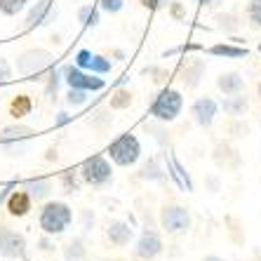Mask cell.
I'll return each instance as SVG.
<instances>
[{"label":"cell","mask_w":261,"mask_h":261,"mask_svg":"<svg viewBox=\"0 0 261 261\" xmlns=\"http://www.w3.org/2000/svg\"><path fill=\"white\" fill-rule=\"evenodd\" d=\"M33 109H36V103H33V99H31V94H17V97L10 99V103H7V113H10V118L12 120H24V118H29L31 113H33Z\"/></svg>","instance_id":"ffe728a7"},{"label":"cell","mask_w":261,"mask_h":261,"mask_svg":"<svg viewBox=\"0 0 261 261\" xmlns=\"http://www.w3.org/2000/svg\"><path fill=\"white\" fill-rule=\"evenodd\" d=\"M87 125H90L92 129H99V132H103V129H111V125H113L111 109H97V111H92L90 118H87Z\"/></svg>","instance_id":"f546056e"},{"label":"cell","mask_w":261,"mask_h":261,"mask_svg":"<svg viewBox=\"0 0 261 261\" xmlns=\"http://www.w3.org/2000/svg\"><path fill=\"white\" fill-rule=\"evenodd\" d=\"M83 71H90V73H94V75H109V73L113 71V61H111L106 55L92 52L90 61H87V66L83 68Z\"/></svg>","instance_id":"4316f807"},{"label":"cell","mask_w":261,"mask_h":261,"mask_svg":"<svg viewBox=\"0 0 261 261\" xmlns=\"http://www.w3.org/2000/svg\"><path fill=\"white\" fill-rule=\"evenodd\" d=\"M57 17H59V10L55 7L52 0H38L33 5L29 7L24 19V29L26 31H36V29H43V26L55 24Z\"/></svg>","instance_id":"9c48e42d"},{"label":"cell","mask_w":261,"mask_h":261,"mask_svg":"<svg viewBox=\"0 0 261 261\" xmlns=\"http://www.w3.org/2000/svg\"><path fill=\"white\" fill-rule=\"evenodd\" d=\"M5 207H7V214H10V217L21 219L33 210V198L29 195L26 189H14L12 193H10V198L5 200Z\"/></svg>","instance_id":"9a60e30c"},{"label":"cell","mask_w":261,"mask_h":261,"mask_svg":"<svg viewBox=\"0 0 261 261\" xmlns=\"http://www.w3.org/2000/svg\"><path fill=\"white\" fill-rule=\"evenodd\" d=\"M55 66V55L45 47H29L17 55V68L19 75H24L26 80H43L47 71Z\"/></svg>","instance_id":"3957f363"},{"label":"cell","mask_w":261,"mask_h":261,"mask_svg":"<svg viewBox=\"0 0 261 261\" xmlns=\"http://www.w3.org/2000/svg\"><path fill=\"white\" fill-rule=\"evenodd\" d=\"M214 26H217L221 33L236 36L238 31L243 29V19L238 17L236 12H217L214 14Z\"/></svg>","instance_id":"7402d4cb"},{"label":"cell","mask_w":261,"mask_h":261,"mask_svg":"<svg viewBox=\"0 0 261 261\" xmlns=\"http://www.w3.org/2000/svg\"><path fill=\"white\" fill-rule=\"evenodd\" d=\"M146 129L153 132V137H155V141H158L160 148H167V146H170V132L165 129V122H160V120L146 122Z\"/></svg>","instance_id":"d6a6232c"},{"label":"cell","mask_w":261,"mask_h":261,"mask_svg":"<svg viewBox=\"0 0 261 261\" xmlns=\"http://www.w3.org/2000/svg\"><path fill=\"white\" fill-rule=\"evenodd\" d=\"M78 21L83 24V29H97V26L101 24V10H99V5H92V3L80 5L78 7Z\"/></svg>","instance_id":"d4e9b609"},{"label":"cell","mask_w":261,"mask_h":261,"mask_svg":"<svg viewBox=\"0 0 261 261\" xmlns=\"http://www.w3.org/2000/svg\"><path fill=\"white\" fill-rule=\"evenodd\" d=\"M49 238H52V236H45L43 240L38 243V245H40V249H43V252H49V249H52V243H49Z\"/></svg>","instance_id":"7dc6e473"},{"label":"cell","mask_w":261,"mask_h":261,"mask_svg":"<svg viewBox=\"0 0 261 261\" xmlns=\"http://www.w3.org/2000/svg\"><path fill=\"white\" fill-rule=\"evenodd\" d=\"M36 129L24 125L21 120H14L12 125H5L0 129V148L7 158H24L33 144Z\"/></svg>","instance_id":"7a4b0ae2"},{"label":"cell","mask_w":261,"mask_h":261,"mask_svg":"<svg viewBox=\"0 0 261 261\" xmlns=\"http://www.w3.org/2000/svg\"><path fill=\"white\" fill-rule=\"evenodd\" d=\"M24 189L33 198V202H47L52 191H55V181L49 176H31L24 181Z\"/></svg>","instance_id":"e0dca14e"},{"label":"cell","mask_w":261,"mask_h":261,"mask_svg":"<svg viewBox=\"0 0 261 261\" xmlns=\"http://www.w3.org/2000/svg\"><path fill=\"white\" fill-rule=\"evenodd\" d=\"M167 14H170L174 21H186V14H189V12H186V5H184V3L174 0V3L167 7Z\"/></svg>","instance_id":"f35d334b"},{"label":"cell","mask_w":261,"mask_h":261,"mask_svg":"<svg viewBox=\"0 0 261 261\" xmlns=\"http://www.w3.org/2000/svg\"><path fill=\"white\" fill-rule=\"evenodd\" d=\"M256 94H259V99H261V80L256 83Z\"/></svg>","instance_id":"f5cc1de1"},{"label":"cell","mask_w":261,"mask_h":261,"mask_svg":"<svg viewBox=\"0 0 261 261\" xmlns=\"http://www.w3.org/2000/svg\"><path fill=\"white\" fill-rule=\"evenodd\" d=\"M45 158H47L49 163H52V160L57 163V151H55V148H47V155H45Z\"/></svg>","instance_id":"681fc988"},{"label":"cell","mask_w":261,"mask_h":261,"mask_svg":"<svg viewBox=\"0 0 261 261\" xmlns=\"http://www.w3.org/2000/svg\"><path fill=\"white\" fill-rule=\"evenodd\" d=\"M231 125H228V127H226V132H231V137H247V132H249V127L247 125H245L243 122V118H231Z\"/></svg>","instance_id":"74e56055"},{"label":"cell","mask_w":261,"mask_h":261,"mask_svg":"<svg viewBox=\"0 0 261 261\" xmlns=\"http://www.w3.org/2000/svg\"><path fill=\"white\" fill-rule=\"evenodd\" d=\"M64 83V75H61V68H49L47 71V75H45V87H43V92H45V97L49 99V101H57L59 99V85Z\"/></svg>","instance_id":"484cf974"},{"label":"cell","mask_w":261,"mask_h":261,"mask_svg":"<svg viewBox=\"0 0 261 261\" xmlns=\"http://www.w3.org/2000/svg\"><path fill=\"white\" fill-rule=\"evenodd\" d=\"M167 174L174 179L179 189L193 191V181H191V174L184 170V165L179 163V158H176L174 153H170V158H167Z\"/></svg>","instance_id":"44dd1931"},{"label":"cell","mask_w":261,"mask_h":261,"mask_svg":"<svg viewBox=\"0 0 261 261\" xmlns=\"http://www.w3.org/2000/svg\"><path fill=\"white\" fill-rule=\"evenodd\" d=\"M106 240H109L113 247H127L134 240V228L127 221H120V219L109 221V226H106Z\"/></svg>","instance_id":"5bb4252c"},{"label":"cell","mask_w":261,"mask_h":261,"mask_svg":"<svg viewBox=\"0 0 261 261\" xmlns=\"http://www.w3.org/2000/svg\"><path fill=\"white\" fill-rule=\"evenodd\" d=\"M0 256L3 259H26V238L24 233L12 231L10 226L0 224Z\"/></svg>","instance_id":"30bf717a"},{"label":"cell","mask_w":261,"mask_h":261,"mask_svg":"<svg viewBox=\"0 0 261 261\" xmlns=\"http://www.w3.org/2000/svg\"><path fill=\"white\" fill-rule=\"evenodd\" d=\"M158 221H160V228H163L167 236H184V233H189L191 224H193V217H191V210L186 205L165 202V205L160 207Z\"/></svg>","instance_id":"52a82bcc"},{"label":"cell","mask_w":261,"mask_h":261,"mask_svg":"<svg viewBox=\"0 0 261 261\" xmlns=\"http://www.w3.org/2000/svg\"><path fill=\"white\" fill-rule=\"evenodd\" d=\"M200 45H195V43H189V45H179V47L174 49H167V52H163V59H167V57L172 55H181V52H200Z\"/></svg>","instance_id":"7bdbcfd3"},{"label":"cell","mask_w":261,"mask_h":261,"mask_svg":"<svg viewBox=\"0 0 261 261\" xmlns=\"http://www.w3.org/2000/svg\"><path fill=\"white\" fill-rule=\"evenodd\" d=\"M141 7H146V10H151V12H163V10H167V7L174 3V0H139Z\"/></svg>","instance_id":"60d3db41"},{"label":"cell","mask_w":261,"mask_h":261,"mask_svg":"<svg viewBox=\"0 0 261 261\" xmlns=\"http://www.w3.org/2000/svg\"><path fill=\"white\" fill-rule=\"evenodd\" d=\"M219 101L212 97H198L191 103V118L198 127H212L219 116Z\"/></svg>","instance_id":"4fadbf2b"},{"label":"cell","mask_w":261,"mask_h":261,"mask_svg":"<svg viewBox=\"0 0 261 261\" xmlns=\"http://www.w3.org/2000/svg\"><path fill=\"white\" fill-rule=\"evenodd\" d=\"M144 75H151V80L155 83V85H163L165 78H167V71L160 66H146L144 68Z\"/></svg>","instance_id":"b9f144b4"},{"label":"cell","mask_w":261,"mask_h":261,"mask_svg":"<svg viewBox=\"0 0 261 261\" xmlns=\"http://www.w3.org/2000/svg\"><path fill=\"white\" fill-rule=\"evenodd\" d=\"M59 184H61V189H64V193L66 195L80 193V189H83V176H80V170L78 167H68V170H64L59 174Z\"/></svg>","instance_id":"603a6c76"},{"label":"cell","mask_w":261,"mask_h":261,"mask_svg":"<svg viewBox=\"0 0 261 261\" xmlns=\"http://www.w3.org/2000/svg\"><path fill=\"white\" fill-rule=\"evenodd\" d=\"M202 261H224V259H221V256H217V254H207Z\"/></svg>","instance_id":"f907efd6"},{"label":"cell","mask_w":261,"mask_h":261,"mask_svg":"<svg viewBox=\"0 0 261 261\" xmlns=\"http://www.w3.org/2000/svg\"><path fill=\"white\" fill-rule=\"evenodd\" d=\"M113 57H116V59H125V52H122V49H113Z\"/></svg>","instance_id":"816d5d0a"},{"label":"cell","mask_w":261,"mask_h":261,"mask_svg":"<svg viewBox=\"0 0 261 261\" xmlns=\"http://www.w3.org/2000/svg\"><path fill=\"white\" fill-rule=\"evenodd\" d=\"M228 158L240 160V155H238V151L233 148V146H228V144H219L217 148H214V163H217L219 167H224V170H233L231 163H228Z\"/></svg>","instance_id":"4dcf8cb0"},{"label":"cell","mask_w":261,"mask_h":261,"mask_svg":"<svg viewBox=\"0 0 261 261\" xmlns=\"http://www.w3.org/2000/svg\"><path fill=\"white\" fill-rule=\"evenodd\" d=\"M193 3L200 7V10H212V12L224 5V0H193Z\"/></svg>","instance_id":"f6af8a7d"},{"label":"cell","mask_w":261,"mask_h":261,"mask_svg":"<svg viewBox=\"0 0 261 261\" xmlns=\"http://www.w3.org/2000/svg\"><path fill=\"white\" fill-rule=\"evenodd\" d=\"M94 221H97V217H94V210L85 207V210L80 212V228H83V233H90L92 228H94Z\"/></svg>","instance_id":"d590c367"},{"label":"cell","mask_w":261,"mask_h":261,"mask_svg":"<svg viewBox=\"0 0 261 261\" xmlns=\"http://www.w3.org/2000/svg\"><path fill=\"white\" fill-rule=\"evenodd\" d=\"M78 170L83 176V184L92 186V189H109L113 184V165H111L109 155H103V153H94V155L85 158Z\"/></svg>","instance_id":"8992f818"},{"label":"cell","mask_w":261,"mask_h":261,"mask_svg":"<svg viewBox=\"0 0 261 261\" xmlns=\"http://www.w3.org/2000/svg\"><path fill=\"white\" fill-rule=\"evenodd\" d=\"M12 75H14L12 64H10V61H7L5 57H0V87L7 85V83L12 80Z\"/></svg>","instance_id":"ab89813d"},{"label":"cell","mask_w":261,"mask_h":261,"mask_svg":"<svg viewBox=\"0 0 261 261\" xmlns=\"http://www.w3.org/2000/svg\"><path fill=\"white\" fill-rule=\"evenodd\" d=\"M221 111H224V116L228 118H245L249 113V97L245 92H238V94H228V97L221 99Z\"/></svg>","instance_id":"2e32d148"},{"label":"cell","mask_w":261,"mask_h":261,"mask_svg":"<svg viewBox=\"0 0 261 261\" xmlns=\"http://www.w3.org/2000/svg\"><path fill=\"white\" fill-rule=\"evenodd\" d=\"M125 7V0H99V10L106 14H118L122 12Z\"/></svg>","instance_id":"8d00e7d4"},{"label":"cell","mask_w":261,"mask_h":261,"mask_svg":"<svg viewBox=\"0 0 261 261\" xmlns=\"http://www.w3.org/2000/svg\"><path fill=\"white\" fill-rule=\"evenodd\" d=\"M137 176H139L141 181H165V170H163V165L158 163V158H148L144 165H141V170L137 172Z\"/></svg>","instance_id":"cb8c5ba5"},{"label":"cell","mask_w":261,"mask_h":261,"mask_svg":"<svg viewBox=\"0 0 261 261\" xmlns=\"http://www.w3.org/2000/svg\"><path fill=\"white\" fill-rule=\"evenodd\" d=\"M202 52L210 57H221V59H243L249 55V49L238 43H217L210 47H202Z\"/></svg>","instance_id":"ac0fdd59"},{"label":"cell","mask_w":261,"mask_h":261,"mask_svg":"<svg viewBox=\"0 0 261 261\" xmlns=\"http://www.w3.org/2000/svg\"><path fill=\"white\" fill-rule=\"evenodd\" d=\"M245 14H247L249 26L261 31V0H249L247 7H245Z\"/></svg>","instance_id":"836d02e7"},{"label":"cell","mask_w":261,"mask_h":261,"mask_svg":"<svg viewBox=\"0 0 261 261\" xmlns=\"http://www.w3.org/2000/svg\"><path fill=\"white\" fill-rule=\"evenodd\" d=\"M217 90L228 97V94H238V92H245V78L243 73L238 71H226L217 75Z\"/></svg>","instance_id":"d6986e66"},{"label":"cell","mask_w":261,"mask_h":261,"mask_svg":"<svg viewBox=\"0 0 261 261\" xmlns=\"http://www.w3.org/2000/svg\"><path fill=\"white\" fill-rule=\"evenodd\" d=\"M17 189V181H10L7 186H3V191H0V202H5L7 198H10V193Z\"/></svg>","instance_id":"bcb514c9"},{"label":"cell","mask_w":261,"mask_h":261,"mask_svg":"<svg viewBox=\"0 0 261 261\" xmlns=\"http://www.w3.org/2000/svg\"><path fill=\"white\" fill-rule=\"evenodd\" d=\"M87 101H90V92L75 90V87H68L66 90V103L71 109H80V106H85Z\"/></svg>","instance_id":"e575fe53"},{"label":"cell","mask_w":261,"mask_h":261,"mask_svg":"<svg viewBox=\"0 0 261 261\" xmlns=\"http://www.w3.org/2000/svg\"><path fill=\"white\" fill-rule=\"evenodd\" d=\"M71 120H73V116L68 111H57L55 113V127H66Z\"/></svg>","instance_id":"ee69618b"},{"label":"cell","mask_w":261,"mask_h":261,"mask_svg":"<svg viewBox=\"0 0 261 261\" xmlns=\"http://www.w3.org/2000/svg\"><path fill=\"white\" fill-rule=\"evenodd\" d=\"M207 184H210L212 193H217V191H219V179H217V176H207Z\"/></svg>","instance_id":"c3c4849f"},{"label":"cell","mask_w":261,"mask_h":261,"mask_svg":"<svg viewBox=\"0 0 261 261\" xmlns=\"http://www.w3.org/2000/svg\"><path fill=\"white\" fill-rule=\"evenodd\" d=\"M29 7V0H0V14L3 17H17Z\"/></svg>","instance_id":"1f68e13d"},{"label":"cell","mask_w":261,"mask_h":261,"mask_svg":"<svg viewBox=\"0 0 261 261\" xmlns=\"http://www.w3.org/2000/svg\"><path fill=\"white\" fill-rule=\"evenodd\" d=\"M73 224V207L64 200H47L43 202L38 212V226L45 236H61Z\"/></svg>","instance_id":"6da1fadb"},{"label":"cell","mask_w":261,"mask_h":261,"mask_svg":"<svg viewBox=\"0 0 261 261\" xmlns=\"http://www.w3.org/2000/svg\"><path fill=\"white\" fill-rule=\"evenodd\" d=\"M134 101V94L127 90V87H116L113 94L109 99V109L111 111H127Z\"/></svg>","instance_id":"f1b7e54d"},{"label":"cell","mask_w":261,"mask_h":261,"mask_svg":"<svg viewBox=\"0 0 261 261\" xmlns=\"http://www.w3.org/2000/svg\"><path fill=\"white\" fill-rule=\"evenodd\" d=\"M163 238L155 228H144L141 236L137 238V243H134V256L137 259H144V261H153L155 256L163 254Z\"/></svg>","instance_id":"8fae6325"},{"label":"cell","mask_w":261,"mask_h":261,"mask_svg":"<svg viewBox=\"0 0 261 261\" xmlns=\"http://www.w3.org/2000/svg\"><path fill=\"white\" fill-rule=\"evenodd\" d=\"M87 247H85V238H73L64 245V259L66 261H85Z\"/></svg>","instance_id":"83f0119b"},{"label":"cell","mask_w":261,"mask_h":261,"mask_svg":"<svg viewBox=\"0 0 261 261\" xmlns=\"http://www.w3.org/2000/svg\"><path fill=\"white\" fill-rule=\"evenodd\" d=\"M256 52H259V55H261V43H259V45H256Z\"/></svg>","instance_id":"db71d44e"},{"label":"cell","mask_w":261,"mask_h":261,"mask_svg":"<svg viewBox=\"0 0 261 261\" xmlns=\"http://www.w3.org/2000/svg\"><path fill=\"white\" fill-rule=\"evenodd\" d=\"M61 75H64V83L66 87H75V90H85V92H101L106 90V80L103 75H94L90 71H83L75 64H66L61 66Z\"/></svg>","instance_id":"ba28073f"},{"label":"cell","mask_w":261,"mask_h":261,"mask_svg":"<svg viewBox=\"0 0 261 261\" xmlns=\"http://www.w3.org/2000/svg\"><path fill=\"white\" fill-rule=\"evenodd\" d=\"M106 155H109V160L113 165H118V167H132V165H137L141 158L139 137L132 132L118 134L116 139L106 146Z\"/></svg>","instance_id":"5b68a950"},{"label":"cell","mask_w":261,"mask_h":261,"mask_svg":"<svg viewBox=\"0 0 261 261\" xmlns=\"http://www.w3.org/2000/svg\"><path fill=\"white\" fill-rule=\"evenodd\" d=\"M184 111V94L174 87H163V90L155 92L151 106H148V113L153 116V120L160 122H174L176 118L181 116Z\"/></svg>","instance_id":"277c9868"},{"label":"cell","mask_w":261,"mask_h":261,"mask_svg":"<svg viewBox=\"0 0 261 261\" xmlns=\"http://www.w3.org/2000/svg\"><path fill=\"white\" fill-rule=\"evenodd\" d=\"M207 73V64L200 57H186V61H181L179 66V80L186 90H198L200 83L205 80Z\"/></svg>","instance_id":"7c38bea8"}]
</instances>
